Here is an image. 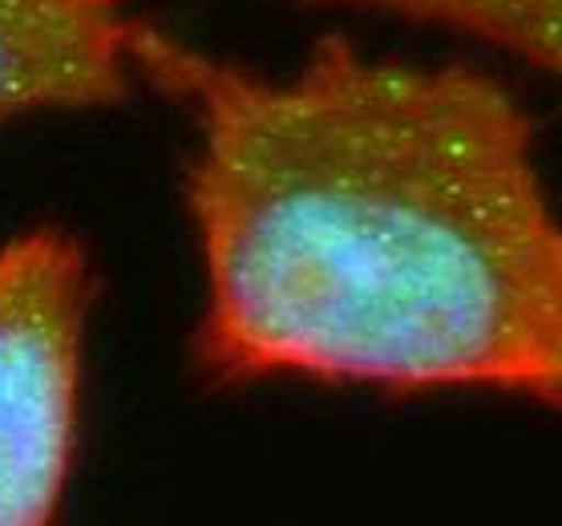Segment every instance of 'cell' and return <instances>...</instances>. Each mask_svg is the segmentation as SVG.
Instances as JSON below:
<instances>
[{
	"mask_svg": "<svg viewBox=\"0 0 562 526\" xmlns=\"http://www.w3.org/2000/svg\"><path fill=\"white\" fill-rule=\"evenodd\" d=\"M292 4L364 9V13L401 16L413 25H437L486 41L542 74H559V0H292Z\"/></svg>",
	"mask_w": 562,
	"mask_h": 526,
	"instance_id": "277c9868",
	"label": "cell"
},
{
	"mask_svg": "<svg viewBox=\"0 0 562 526\" xmlns=\"http://www.w3.org/2000/svg\"><path fill=\"white\" fill-rule=\"evenodd\" d=\"M134 0H0V126L134 98Z\"/></svg>",
	"mask_w": 562,
	"mask_h": 526,
	"instance_id": "3957f363",
	"label": "cell"
},
{
	"mask_svg": "<svg viewBox=\"0 0 562 526\" xmlns=\"http://www.w3.org/2000/svg\"><path fill=\"white\" fill-rule=\"evenodd\" d=\"M130 61L194 122L203 251L194 372L384 398L502 393L559 410L562 235L538 126L470 65L319 37L288 78L146 16Z\"/></svg>",
	"mask_w": 562,
	"mask_h": 526,
	"instance_id": "6da1fadb",
	"label": "cell"
},
{
	"mask_svg": "<svg viewBox=\"0 0 562 526\" xmlns=\"http://www.w3.org/2000/svg\"><path fill=\"white\" fill-rule=\"evenodd\" d=\"M93 304L74 232L45 223L0 247V526H49L65 506Z\"/></svg>",
	"mask_w": 562,
	"mask_h": 526,
	"instance_id": "7a4b0ae2",
	"label": "cell"
}]
</instances>
